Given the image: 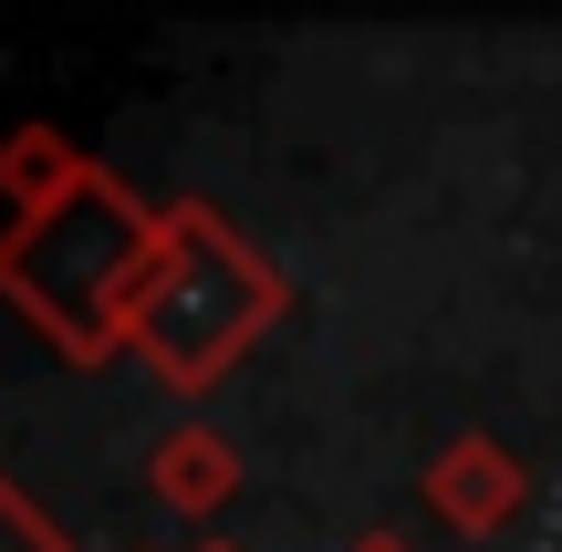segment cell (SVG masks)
<instances>
[{"label": "cell", "mask_w": 562, "mask_h": 552, "mask_svg": "<svg viewBox=\"0 0 562 552\" xmlns=\"http://www.w3.org/2000/svg\"><path fill=\"white\" fill-rule=\"evenodd\" d=\"M167 250V209H146L115 167H83L53 209L0 229V303L53 334V354L104 365L136 354V303Z\"/></svg>", "instance_id": "obj_1"}, {"label": "cell", "mask_w": 562, "mask_h": 552, "mask_svg": "<svg viewBox=\"0 0 562 552\" xmlns=\"http://www.w3.org/2000/svg\"><path fill=\"white\" fill-rule=\"evenodd\" d=\"M281 303H292V282H281L261 250L209 199H178L167 209V250L146 271V303H136V354L157 365V386L199 396L281 324Z\"/></svg>", "instance_id": "obj_2"}, {"label": "cell", "mask_w": 562, "mask_h": 552, "mask_svg": "<svg viewBox=\"0 0 562 552\" xmlns=\"http://www.w3.org/2000/svg\"><path fill=\"white\" fill-rule=\"evenodd\" d=\"M521 500H531V470L480 428H459L427 459V511H438L448 532H501V521H521Z\"/></svg>", "instance_id": "obj_3"}, {"label": "cell", "mask_w": 562, "mask_h": 552, "mask_svg": "<svg viewBox=\"0 0 562 552\" xmlns=\"http://www.w3.org/2000/svg\"><path fill=\"white\" fill-rule=\"evenodd\" d=\"M83 146L63 136V125H21V136H0V199H11V219H32V209H53L63 188L83 178Z\"/></svg>", "instance_id": "obj_4"}, {"label": "cell", "mask_w": 562, "mask_h": 552, "mask_svg": "<svg viewBox=\"0 0 562 552\" xmlns=\"http://www.w3.org/2000/svg\"><path fill=\"white\" fill-rule=\"evenodd\" d=\"M229 491H240V459H229V438H209V428L157 438V500H167V511H220Z\"/></svg>", "instance_id": "obj_5"}, {"label": "cell", "mask_w": 562, "mask_h": 552, "mask_svg": "<svg viewBox=\"0 0 562 552\" xmlns=\"http://www.w3.org/2000/svg\"><path fill=\"white\" fill-rule=\"evenodd\" d=\"M0 552H74V532H63L21 480H0Z\"/></svg>", "instance_id": "obj_6"}, {"label": "cell", "mask_w": 562, "mask_h": 552, "mask_svg": "<svg viewBox=\"0 0 562 552\" xmlns=\"http://www.w3.org/2000/svg\"><path fill=\"white\" fill-rule=\"evenodd\" d=\"M355 552H406V542H385V532H375V542H355Z\"/></svg>", "instance_id": "obj_7"}, {"label": "cell", "mask_w": 562, "mask_h": 552, "mask_svg": "<svg viewBox=\"0 0 562 552\" xmlns=\"http://www.w3.org/2000/svg\"><path fill=\"white\" fill-rule=\"evenodd\" d=\"M199 552H229V542H199Z\"/></svg>", "instance_id": "obj_8"}]
</instances>
